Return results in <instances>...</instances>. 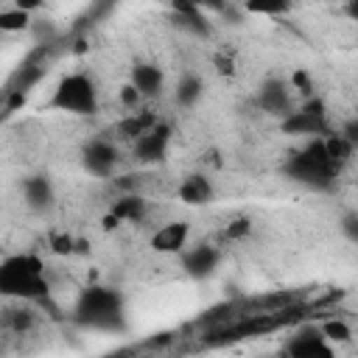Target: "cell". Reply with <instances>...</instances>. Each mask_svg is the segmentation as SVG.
<instances>
[{"mask_svg": "<svg viewBox=\"0 0 358 358\" xmlns=\"http://www.w3.org/2000/svg\"><path fill=\"white\" fill-rule=\"evenodd\" d=\"M187 235H190V224L187 221H171L165 224L162 229H157L151 235V246L162 255H171V252H182L185 243H187Z\"/></svg>", "mask_w": 358, "mask_h": 358, "instance_id": "cell-8", "label": "cell"}, {"mask_svg": "<svg viewBox=\"0 0 358 358\" xmlns=\"http://www.w3.org/2000/svg\"><path fill=\"white\" fill-rule=\"evenodd\" d=\"M50 106L62 109V112H73V115H92V112H98V92H95L92 78L84 76V73L64 76L59 81V87L53 90Z\"/></svg>", "mask_w": 358, "mask_h": 358, "instance_id": "cell-3", "label": "cell"}, {"mask_svg": "<svg viewBox=\"0 0 358 358\" xmlns=\"http://www.w3.org/2000/svg\"><path fill=\"white\" fill-rule=\"evenodd\" d=\"M201 8H213V11H227V0H201Z\"/></svg>", "mask_w": 358, "mask_h": 358, "instance_id": "cell-31", "label": "cell"}, {"mask_svg": "<svg viewBox=\"0 0 358 358\" xmlns=\"http://www.w3.org/2000/svg\"><path fill=\"white\" fill-rule=\"evenodd\" d=\"M322 336H324L327 341H347V338H350V327H347L341 319H330V322L322 324Z\"/></svg>", "mask_w": 358, "mask_h": 358, "instance_id": "cell-24", "label": "cell"}, {"mask_svg": "<svg viewBox=\"0 0 358 358\" xmlns=\"http://www.w3.org/2000/svg\"><path fill=\"white\" fill-rule=\"evenodd\" d=\"M154 123H157V115L148 112V109H143V112H131L129 117H123V120L117 123V131H120L126 140H137V137H140L143 131H148Z\"/></svg>", "mask_w": 358, "mask_h": 358, "instance_id": "cell-17", "label": "cell"}, {"mask_svg": "<svg viewBox=\"0 0 358 358\" xmlns=\"http://www.w3.org/2000/svg\"><path fill=\"white\" fill-rule=\"evenodd\" d=\"M120 316H123V299L112 288H98V285L87 288L76 305V319L90 327H103V330L120 327Z\"/></svg>", "mask_w": 358, "mask_h": 358, "instance_id": "cell-2", "label": "cell"}, {"mask_svg": "<svg viewBox=\"0 0 358 358\" xmlns=\"http://www.w3.org/2000/svg\"><path fill=\"white\" fill-rule=\"evenodd\" d=\"M50 249L56 255H76V238L67 235V232H59V235L50 238Z\"/></svg>", "mask_w": 358, "mask_h": 358, "instance_id": "cell-25", "label": "cell"}, {"mask_svg": "<svg viewBox=\"0 0 358 358\" xmlns=\"http://www.w3.org/2000/svg\"><path fill=\"white\" fill-rule=\"evenodd\" d=\"M42 260L36 255H14L0 263V294L34 299L48 294Z\"/></svg>", "mask_w": 358, "mask_h": 358, "instance_id": "cell-1", "label": "cell"}, {"mask_svg": "<svg viewBox=\"0 0 358 358\" xmlns=\"http://www.w3.org/2000/svg\"><path fill=\"white\" fill-rule=\"evenodd\" d=\"M296 182H305V185H313V187H327L333 179H336V168L330 165L327 154H324V145L322 140H313L310 145H305L302 151H296L291 159H288V168H285Z\"/></svg>", "mask_w": 358, "mask_h": 358, "instance_id": "cell-4", "label": "cell"}, {"mask_svg": "<svg viewBox=\"0 0 358 358\" xmlns=\"http://www.w3.org/2000/svg\"><path fill=\"white\" fill-rule=\"evenodd\" d=\"M291 8V0H246L249 14H282Z\"/></svg>", "mask_w": 358, "mask_h": 358, "instance_id": "cell-22", "label": "cell"}, {"mask_svg": "<svg viewBox=\"0 0 358 358\" xmlns=\"http://www.w3.org/2000/svg\"><path fill=\"white\" fill-rule=\"evenodd\" d=\"M31 22V14L28 11H20V8H8V11H0V31H22L28 28Z\"/></svg>", "mask_w": 358, "mask_h": 358, "instance_id": "cell-21", "label": "cell"}, {"mask_svg": "<svg viewBox=\"0 0 358 358\" xmlns=\"http://www.w3.org/2000/svg\"><path fill=\"white\" fill-rule=\"evenodd\" d=\"M288 352L296 355V358H330L333 355L324 336H319L316 330L313 333H299L294 341H288Z\"/></svg>", "mask_w": 358, "mask_h": 358, "instance_id": "cell-11", "label": "cell"}, {"mask_svg": "<svg viewBox=\"0 0 358 358\" xmlns=\"http://www.w3.org/2000/svg\"><path fill=\"white\" fill-rule=\"evenodd\" d=\"M257 103H260L263 112H271V115H288V112H291V92H288V87H285L282 81L271 78V81L263 84Z\"/></svg>", "mask_w": 358, "mask_h": 358, "instance_id": "cell-10", "label": "cell"}, {"mask_svg": "<svg viewBox=\"0 0 358 358\" xmlns=\"http://www.w3.org/2000/svg\"><path fill=\"white\" fill-rule=\"evenodd\" d=\"M120 101H123V106L126 109H137L140 106V101H143V95H140V90H134V84H123L120 87Z\"/></svg>", "mask_w": 358, "mask_h": 358, "instance_id": "cell-26", "label": "cell"}, {"mask_svg": "<svg viewBox=\"0 0 358 358\" xmlns=\"http://www.w3.org/2000/svg\"><path fill=\"white\" fill-rule=\"evenodd\" d=\"M171 8H173V14H193V11H199V6L190 3V0H171Z\"/></svg>", "mask_w": 358, "mask_h": 358, "instance_id": "cell-29", "label": "cell"}, {"mask_svg": "<svg viewBox=\"0 0 358 358\" xmlns=\"http://www.w3.org/2000/svg\"><path fill=\"white\" fill-rule=\"evenodd\" d=\"M291 87H294V90H299L302 95H310L313 81H310L308 70H294V73H291Z\"/></svg>", "mask_w": 358, "mask_h": 358, "instance_id": "cell-27", "label": "cell"}, {"mask_svg": "<svg viewBox=\"0 0 358 358\" xmlns=\"http://www.w3.org/2000/svg\"><path fill=\"white\" fill-rule=\"evenodd\" d=\"M249 232H252V221H249L246 215H238V218H232V221L227 224L224 238H227V241H241V238H246Z\"/></svg>", "mask_w": 358, "mask_h": 358, "instance_id": "cell-23", "label": "cell"}, {"mask_svg": "<svg viewBox=\"0 0 358 358\" xmlns=\"http://www.w3.org/2000/svg\"><path fill=\"white\" fill-rule=\"evenodd\" d=\"M322 145H324V154H327V159H330V165L336 168V171H341V165L344 162H350V157H352V151H355V143H350L344 134H330L327 131V137H322Z\"/></svg>", "mask_w": 358, "mask_h": 358, "instance_id": "cell-15", "label": "cell"}, {"mask_svg": "<svg viewBox=\"0 0 358 358\" xmlns=\"http://www.w3.org/2000/svg\"><path fill=\"white\" fill-rule=\"evenodd\" d=\"M201 90H204L201 78H196V76H185V78L179 81V87H176V103H182V106H193V103L201 98Z\"/></svg>", "mask_w": 358, "mask_h": 358, "instance_id": "cell-19", "label": "cell"}, {"mask_svg": "<svg viewBox=\"0 0 358 358\" xmlns=\"http://www.w3.org/2000/svg\"><path fill=\"white\" fill-rule=\"evenodd\" d=\"M176 196H179L185 204H210V201H213V185H210V179H204L201 173H193V176L182 179Z\"/></svg>", "mask_w": 358, "mask_h": 358, "instance_id": "cell-12", "label": "cell"}, {"mask_svg": "<svg viewBox=\"0 0 358 358\" xmlns=\"http://www.w3.org/2000/svg\"><path fill=\"white\" fill-rule=\"evenodd\" d=\"M190 3H196V6H201V0H190Z\"/></svg>", "mask_w": 358, "mask_h": 358, "instance_id": "cell-34", "label": "cell"}, {"mask_svg": "<svg viewBox=\"0 0 358 358\" xmlns=\"http://www.w3.org/2000/svg\"><path fill=\"white\" fill-rule=\"evenodd\" d=\"M173 20H176L179 28H185V31H190L196 36H207L210 34V25H207V20L199 11H193V14H173Z\"/></svg>", "mask_w": 358, "mask_h": 358, "instance_id": "cell-20", "label": "cell"}, {"mask_svg": "<svg viewBox=\"0 0 358 358\" xmlns=\"http://www.w3.org/2000/svg\"><path fill=\"white\" fill-rule=\"evenodd\" d=\"M215 70H218L221 76H232V73H235V62H232V56L218 53V56H215Z\"/></svg>", "mask_w": 358, "mask_h": 358, "instance_id": "cell-28", "label": "cell"}, {"mask_svg": "<svg viewBox=\"0 0 358 358\" xmlns=\"http://www.w3.org/2000/svg\"><path fill=\"white\" fill-rule=\"evenodd\" d=\"M117 162V148L106 140H92L84 145V168L95 176H109Z\"/></svg>", "mask_w": 358, "mask_h": 358, "instance_id": "cell-7", "label": "cell"}, {"mask_svg": "<svg viewBox=\"0 0 358 358\" xmlns=\"http://www.w3.org/2000/svg\"><path fill=\"white\" fill-rule=\"evenodd\" d=\"M101 224H103V229L109 232V229H117V224H120V218H117V215H112V213H106Z\"/></svg>", "mask_w": 358, "mask_h": 358, "instance_id": "cell-32", "label": "cell"}, {"mask_svg": "<svg viewBox=\"0 0 358 358\" xmlns=\"http://www.w3.org/2000/svg\"><path fill=\"white\" fill-rule=\"evenodd\" d=\"M42 3L45 0H14V8H20V11H36V8H42Z\"/></svg>", "mask_w": 358, "mask_h": 358, "instance_id": "cell-30", "label": "cell"}, {"mask_svg": "<svg viewBox=\"0 0 358 358\" xmlns=\"http://www.w3.org/2000/svg\"><path fill=\"white\" fill-rule=\"evenodd\" d=\"M344 229H347L350 238H358V232H355V215H347L344 218Z\"/></svg>", "mask_w": 358, "mask_h": 358, "instance_id": "cell-33", "label": "cell"}, {"mask_svg": "<svg viewBox=\"0 0 358 358\" xmlns=\"http://www.w3.org/2000/svg\"><path fill=\"white\" fill-rule=\"evenodd\" d=\"M282 129L291 134H327V112L322 98H313L302 109L288 112L282 120Z\"/></svg>", "mask_w": 358, "mask_h": 358, "instance_id": "cell-5", "label": "cell"}, {"mask_svg": "<svg viewBox=\"0 0 358 358\" xmlns=\"http://www.w3.org/2000/svg\"><path fill=\"white\" fill-rule=\"evenodd\" d=\"M3 324H6L11 333H28V330L36 324V313H34L31 308H11V310H6Z\"/></svg>", "mask_w": 358, "mask_h": 358, "instance_id": "cell-18", "label": "cell"}, {"mask_svg": "<svg viewBox=\"0 0 358 358\" xmlns=\"http://www.w3.org/2000/svg\"><path fill=\"white\" fill-rule=\"evenodd\" d=\"M131 84H134V90H140L143 98L159 95V90H162V70L157 64H134L131 67Z\"/></svg>", "mask_w": 358, "mask_h": 358, "instance_id": "cell-13", "label": "cell"}, {"mask_svg": "<svg viewBox=\"0 0 358 358\" xmlns=\"http://www.w3.org/2000/svg\"><path fill=\"white\" fill-rule=\"evenodd\" d=\"M109 213L117 215L120 221H143L145 213H148V204H145L143 196H137V193H126V196H120V199L112 204Z\"/></svg>", "mask_w": 358, "mask_h": 358, "instance_id": "cell-16", "label": "cell"}, {"mask_svg": "<svg viewBox=\"0 0 358 358\" xmlns=\"http://www.w3.org/2000/svg\"><path fill=\"white\" fill-rule=\"evenodd\" d=\"M168 140H171V126L157 120L148 131H143V134L134 140V154H137V159H140V162H159V159L165 157Z\"/></svg>", "mask_w": 358, "mask_h": 358, "instance_id": "cell-6", "label": "cell"}, {"mask_svg": "<svg viewBox=\"0 0 358 358\" xmlns=\"http://www.w3.org/2000/svg\"><path fill=\"white\" fill-rule=\"evenodd\" d=\"M182 266H185V271H187L190 277H207V274H213V268L218 266V249L210 246V243H199V246H193L190 252H185Z\"/></svg>", "mask_w": 358, "mask_h": 358, "instance_id": "cell-9", "label": "cell"}, {"mask_svg": "<svg viewBox=\"0 0 358 358\" xmlns=\"http://www.w3.org/2000/svg\"><path fill=\"white\" fill-rule=\"evenodd\" d=\"M22 193H25L28 207L36 210V213H42V210H48L53 204V187H50V182L45 176H28L25 185H22Z\"/></svg>", "mask_w": 358, "mask_h": 358, "instance_id": "cell-14", "label": "cell"}]
</instances>
